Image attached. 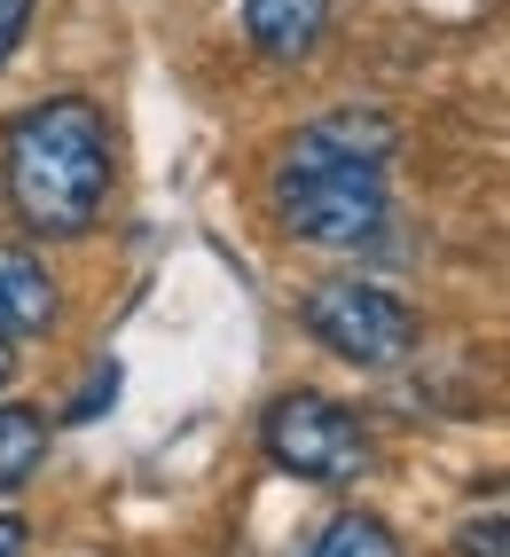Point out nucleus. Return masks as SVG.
<instances>
[{"label":"nucleus","instance_id":"1","mask_svg":"<svg viewBox=\"0 0 510 557\" xmlns=\"http://www.w3.org/2000/svg\"><path fill=\"white\" fill-rule=\"evenodd\" d=\"M400 150L393 119L377 110H338V119H314L307 134H290V150L275 165V212L299 244L322 251H361L385 236V158Z\"/></svg>","mask_w":510,"mask_h":557},{"label":"nucleus","instance_id":"2","mask_svg":"<svg viewBox=\"0 0 510 557\" xmlns=\"http://www.w3.org/2000/svg\"><path fill=\"white\" fill-rule=\"evenodd\" d=\"M111 197V126L79 95H55L9 126V205L40 236H79Z\"/></svg>","mask_w":510,"mask_h":557},{"label":"nucleus","instance_id":"3","mask_svg":"<svg viewBox=\"0 0 510 557\" xmlns=\"http://www.w3.org/2000/svg\"><path fill=\"white\" fill-rule=\"evenodd\" d=\"M260 440H268V456H275L290 479H314V487H346V479H361V471H370V456H377L353 408L322 400V393H283V400L268 408Z\"/></svg>","mask_w":510,"mask_h":557},{"label":"nucleus","instance_id":"4","mask_svg":"<svg viewBox=\"0 0 510 557\" xmlns=\"http://www.w3.org/2000/svg\"><path fill=\"white\" fill-rule=\"evenodd\" d=\"M299 314H307V330L322 346L361 361V369H393V361L416 354V314L377 283H314Z\"/></svg>","mask_w":510,"mask_h":557},{"label":"nucleus","instance_id":"5","mask_svg":"<svg viewBox=\"0 0 510 557\" xmlns=\"http://www.w3.org/2000/svg\"><path fill=\"white\" fill-rule=\"evenodd\" d=\"M244 32H251L260 55L299 63V55L322 48V32H331V0H244Z\"/></svg>","mask_w":510,"mask_h":557},{"label":"nucleus","instance_id":"6","mask_svg":"<svg viewBox=\"0 0 510 557\" xmlns=\"http://www.w3.org/2000/svg\"><path fill=\"white\" fill-rule=\"evenodd\" d=\"M48 322H55V283H48V268H40L32 251L0 244V330H9V338H40Z\"/></svg>","mask_w":510,"mask_h":557},{"label":"nucleus","instance_id":"7","mask_svg":"<svg viewBox=\"0 0 510 557\" xmlns=\"http://www.w3.org/2000/svg\"><path fill=\"white\" fill-rule=\"evenodd\" d=\"M456 557H510V471L480 479L456 510Z\"/></svg>","mask_w":510,"mask_h":557},{"label":"nucleus","instance_id":"8","mask_svg":"<svg viewBox=\"0 0 510 557\" xmlns=\"http://www.w3.org/2000/svg\"><path fill=\"white\" fill-rule=\"evenodd\" d=\"M40 456H48V417H40V408H9V400H0V495L24 487V479L40 471Z\"/></svg>","mask_w":510,"mask_h":557},{"label":"nucleus","instance_id":"9","mask_svg":"<svg viewBox=\"0 0 510 557\" xmlns=\"http://www.w3.org/2000/svg\"><path fill=\"white\" fill-rule=\"evenodd\" d=\"M307 557H400V542H393L385 518L346 510V518H331V527H322V534L307 542Z\"/></svg>","mask_w":510,"mask_h":557},{"label":"nucleus","instance_id":"10","mask_svg":"<svg viewBox=\"0 0 510 557\" xmlns=\"http://www.w3.org/2000/svg\"><path fill=\"white\" fill-rule=\"evenodd\" d=\"M24 24H32V0H0V63L16 55V40H24Z\"/></svg>","mask_w":510,"mask_h":557},{"label":"nucleus","instance_id":"11","mask_svg":"<svg viewBox=\"0 0 510 557\" xmlns=\"http://www.w3.org/2000/svg\"><path fill=\"white\" fill-rule=\"evenodd\" d=\"M0 557H24V527H16V518H0Z\"/></svg>","mask_w":510,"mask_h":557},{"label":"nucleus","instance_id":"12","mask_svg":"<svg viewBox=\"0 0 510 557\" xmlns=\"http://www.w3.org/2000/svg\"><path fill=\"white\" fill-rule=\"evenodd\" d=\"M9 369H16V338L0 330V385H9Z\"/></svg>","mask_w":510,"mask_h":557}]
</instances>
